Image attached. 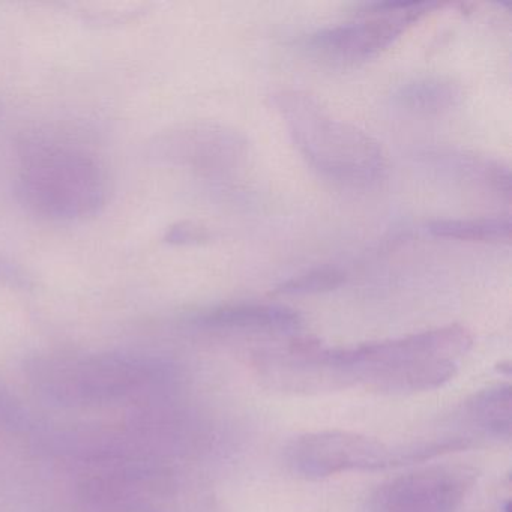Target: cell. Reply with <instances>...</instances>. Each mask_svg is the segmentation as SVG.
Segmentation results:
<instances>
[{"label":"cell","instance_id":"obj_12","mask_svg":"<svg viewBox=\"0 0 512 512\" xmlns=\"http://www.w3.org/2000/svg\"><path fill=\"white\" fill-rule=\"evenodd\" d=\"M428 232L437 238L472 242H499L511 238L509 217L469 218V220H436L428 223Z\"/></svg>","mask_w":512,"mask_h":512},{"label":"cell","instance_id":"obj_9","mask_svg":"<svg viewBox=\"0 0 512 512\" xmlns=\"http://www.w3.org/2000/svg\"><path fill=\"white\" fill-rule=\"evenodd\" d=\"M422 158L443 175L475 187H484L485 190L494 191L506 199L511 197V172L500 161L451 148L431 149Z\"/></svg>","mask_w":512,"mask_h":512},{"label":"cell","instance_id":"obj_5","mask_svg":"<svg viewBox=\"0 0 512 512\" xmlns=\"http://www.w3.org/2000/svg\"><path fill=\"white\" fill-rule=\"evenodd\" d=\"M439 4H368L364 17L320 29L307 40L308 49L328 61L358 64L370 61L394 44L407 29Z\"/></svg>","mask_w":512,"mask_h":512},{"label":"cell","instance_id":"obj_3","mask_svg":"<svg viewBox=\"0 0 512 512\" xmlns=\"http://www.w3.org/2000/svg\"><path fill=\"white\" fill-rule=\"evenodd\" d=\"M274 103L296 148L320 175L349 187H367L383 178L385 154L370 134L334 118L305 92L281 91Z\"/></svg>","mask_w":512,"mask_h":512},{"label":"cell","instance_id":"obj_15","mask_svg":"<svg viewBox=\"0 0 512 512\" xmlns=\"http://www.w3.org/2000/svg\"><path fill=\"white\" fill-rule=\"evenodd\" d=\"M0 283L10 284V286L26 287L31 280L25 274L17 263L11 262L7 257L0 256Z\"/></svg>","mask_w":512,"mask_h":512},{"label":"cell","instance_id":"obj_11","mask_svg":"<svg viewBox=\"0 0 512 512\" xmlns=\"http://www.w3.org/2000/svg\"><path fill=\"white\" fill-rule=\"evenodd\" d=\"M398 106L418 113L448 112L463 100V89L458 83L443 77H424L401 86L394 95Z\"/></svg>","mask_w":512,"mask_h":512},{"label":"cell","instance_id":"obj_8","mask_svg":"<svg viewBox=\"0 0 512 512\" xmlns=\"http://www.w3.org/2000/svg\"><path fill=\"white\" fill-rule=\"evenodd\" d=\"M191 323L202 329H242V331L293 332L301 328L296 311L281 305L230 304L197 313Z\"/></svg>","mask_w":512,"mask_h":512},{"label":"cell","instance_id":"obj_1","mask_svg":"<svg viewBox=\"0 0 512 512\" xmlns=\"http://www.w3.org/2000/svg\"><path fill=\"white\" fill-rule=\"evenodd\" d=\"M473 346L460 325L445 326L397 340L335 349L346 389L361 386L385 395L434 391L451 382Z\"/></svg>","mask_w":512,"mask_h":512},{"label":"cell","instance_id":"obj_10","mask_svg":"<svg viewBox=\"0 0 512 512\" xmlns=\"http://www.w3.org/2000/svg\"><path fill=\"white\" fill-rule=\"evenodd\" d=\"M464 415L479 433L499 440L511 439V386H494L473 395L464 404Z\"/></svg>","mask_w":512,"mask_h":512},{"label":"cell","instance_id":"obj_13","mask_svg":"<svg viewBox=\"0 0 512 512\" xmlns=\"http://www.w3.org/2000/svg\"><path fill=\"white\" fill-rule=\"evenodd\" d=\"M344 280L346 277L338 269H313V271L304 272V274L284 281L275 292L287 296L316 295V293H326L338 289Z\"/></svg>","mask_w":512,"mask_h":512},{"label":"cell","instance_id":"obj_7","mask_svg":"<svg viewBox=\"0 0 512 512\" xmlns=\"http://www.w3.org/2000/svg\"><path fill=\"white\" fill-rule=\"evenodd\" d=\"M158 148L160 157L169 163L223 173L239 166L248 146L238 131L220 125H197L164 137Z\"/></svg>","mask_w":512,"mask_h":512},{"label":"cell","instance_id":"obj_4","mask_svg":"<svg viewBox=\"0 0 512 512\" xmlns=\"http://www.w3.org/2000/svg\"><path fill=\"white\" fill-rule=\"evenodd\" d=\"M472 446L466 437L388 445L352 431L326 430L302 434L287 445V469L302 479L319 481L347 472H374L431 460Z\"/></svg>","mask_w":512,"mask_h":512},{"label":"cell","instance_id":"obj_2","mask_svg":"<svg viewBox=\"0 0 512 512\" xmlns=\"http://www.w3.org/2000/svg\"><path fill=\"white\" fill-rule=\"evenodd\" d=\"M16 197L41 220H85L106 206L109 176L88 149L40 134L22 146Z\"/></svg>","mask_w":512,"mask_h":512},{"label":"cell","instance_id":"obj_6","mask_svg":"<svg viewBox=\"0 0 512 512\" xmlns=\"http://www.w3.org/2000/svg\"><path fill=\"white\" fill-rule=\"evenodd\" d=\"M478 472L442 464L389 479L370 499L367 512H458L475 487Z\"/></svg>","mask_w":512,"mask_h":512},{"label":"cell","instance_id":"obj_14","mask_svg":"<svg viewBox=\"0 0 512 512\" xmlns=\"http://www.w3.org/2000/svg\"><path fill=\"white\" fill-rule=\"evenodd\" d=\"M212 238L211 232L206 227L194 223H179L167 230L166 242L176 245L203 244Z\"/></svg>","mask_w":512,"mask_h":512}]
</instances>
